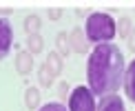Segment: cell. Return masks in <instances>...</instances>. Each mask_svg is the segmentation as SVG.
Listing matches in <instances>:
<instances>
[{
  "mask_svg": "<svg viewBox=\"0 0 135 111\" xmlns=\"http://www.w3.org/2000/svg\"><path fill=\"white\" fill-rule=\"evenodd\" d=\"M40 51H42V38H40V33L29 36V53H40Z\"/></svg>",
  "mask_w": 135,
  "mask_h": 111,
  "instance_id": "obj_13",
  "label": "cell"
},
{
  "mask_svg": "<svg viewBox=\"0 0 135 111\" xmlns=\"http://www.w3.org/2000/svg\"><path fill=\"white\" fill-rule=\"evenodd\" d=\"M60 13H62L60 9H51L49 11V18H60Z\"/></svg>",
  "mask_w": 135,
  "mask_h": 111,
  "instance_id": "obj_18",
  "label": "cell"
},
{
  "mask_svg": "<svg viewBox=\"0 0 135 111\" xmlns=\"http://www.w3.org/2000/svg\"><path fill=\"white\" fill-rule=\"evenodd\" d=\"M66 111H98L95 96L89 91V87H75L69 93V107Z\"/></svg>",
  "mask_w": 135,
  "mask_h": 111,
  "instance_id": "obj_3",
  "label": "cell"
},
{
  "mask_svg": "<svg viewBox=\"0 0 135 111\" xmlns=\"http://www.w3.org/2000/svg\"><path fill=\"white\" fill-rule=\"evenodd\" d=\"M98 111H126V104L124 100H122V96H104L100 98L98 102Z\"/></svg>",
  "mask_w": 135,
  "mask_h": 111,
  "instance_id": "obj_6",
  "label": "cell"
},
{
  "mask_svg": "<svg viewBox=\"0 0 135 111\" xmlns=\"http://www.w3.org/2000/svg\"><path fill=\"white\" fill-rule=\"evenodd\" d=\"M122 85H124L126 98L135 104V58L128 62V67L124 69V80H122Z\"/></svg>",
  "mask_w": 135,
  "mask_h": 111,
  "instance_id": "obj_5",
  "label": "cell"
},
{
  "mask_svg": "<svg viewBox=\"0 0 135 111\" xmlns=\"http://www.w3.org/2000/svg\"><path fill=\"white\" fill-rule=\"evenodd\" d=\"M13 44V29L7 18H0V60H4Z\"/></svg>",
  "mask_w": 135,
  "mask_h": 111,
  "instance_id": "obj_4",
  "label": "cell"
},
{
  "mask_svg": "<svg viewBox=\"0 0 135 111\" xmlns=\"http://www.w3.org/2000/svg\"><path fill=\"white\" fill-rule=\"evenodd\" d=\"M38 111H66V107L62 102H47V104H42Z\"/></svg>",
  "mask_w": 135,
  "mask_h": 111,
  "instance_id": "obj_15",
  "label": "cell"
},
{
  "mask_svg": "<svg viewBox=\"0 0 135 111\" xmlns=\"http://www.w3.org/2000/svg\"><path fill=\"white\" fill-rule=\"evenodd\" d=\"M124 80V53L113 42L95 44L86 60V82L93 96H113Z\"/></svg>",
  "mask_w": 135,
  "mask_h": 111,
  "instance_id": "obj_1",
  "label": "cell"
},
{
  "mask_svg": "<svg viewBox=\"0 0 135 111\" xmlns=\"http://www.w3.org/2000/svg\"><path fill=\"white\" fill-rule=\"evenodd\" d=\"M44 67H47V69L51 71V76L55 78L60 71H62V58H60L55 51H51V53H49V58H47V64H44Z\"/></svg>",
  "mask_w": 135,
  "mask_h": 111,
  "instance_id": "obj_9",
  "label": "cell"
},
{
  "mask_svg": "<svg viewBox=\"0 0 135 111\" xmlns=\"http://www.w3.org/2000/svg\"><path fill=\"white\" fill-rule=\"evenodd\" d=\"M51 78H53V76H51V71H49L47 67H40V85H42V87H49V85L53 82Z\"/></svg>",
  "mask_w": 135,
  "mask_h": 111,
  "instance_id": "obj_14",
  "label": "cell"
},
{
  "mask_svg": "<svg viewBox=\"0 0 135 111\" xmlns=\"http://www.w3.org/2000/svg\"><path fill=\"white\" fill-rule=\"evenodd\" d=\"M16 69H18L22 76L31 73L33 60H31V53H29V51H18V56H16Z\"/></svg>",
  "mask_w": 135,
  "mask_h": 111,
  "instance_id": "obj_8",
  "label": "cell"
},
{
  "mask_svg": "<svg viewBox=\"0 0 135 111\" xmlns=\"http://www.w3.org/2000/svg\"><path fill=\"white\" fill-rule=\"evenodd\" d=\"M38 100H40V91H38V87H29L27 89V107L31 111L38 109Z\"/></svg>",
  "mask_w": 135,
  "mask_h": 111,
  "instance_id": "obj_11",
  "label": "cell"
},
{
  "mask_svg": "<svg viewBox=\"0 0 135 111\" xmlns=\"http://www.w3.org/2000/svg\"><path fill=\"white\" fill-rule=\"evenodd\" d=\"M25 31L29 33V36H36V33L40 31V18H38V16H27V20H25Z\"/></svg>",
  "mask_w": 135,
  "mask_h": 111,
  "instance_id": "obj_10",
  "label": "cell"
},
{
  "mask_svg": "<svg viewBox=\"0 0 135 111\" xmlns=\"http://www.w3.org/2000/svg\"><path fill=\"white\" fill-rule=\"evenodd\" d=\"M58 44H60V49L66 53L69 51V47H66V33H58Z\"/></svg>",
  "mask_w": 135,
  "mask_h": 111,
  "instance_id": "obj_16",
  "label": "cell"
},
{
  "mask_svg": "<svg viewBox=\"0 0 135 111\" xmlns=\"http://www.w3.org/2000/svg\"><path fill=\"white\" fill-rule=\"evenodd\" d=\"M128 49H131V51H135V31L128 36Z\"/></svg>",
  "mask_w": 135,
  "mask_h": 111,
  "instance_id": "obj_17",
  "label": "cell"
},
{
  "mask_svg": "<svg viewBox=\"0 0 135 111\" xmlns=\"http://www.w3.org/2000/svg\"><path fill=\"white\" fill-rule=\"evenodd\" d=\"M71 49H73V51H78V53H84V51H86V49H89V40H86V36H84V31L82 29H73L71 31Z\"/></svg>",
  "mask_w": 135,
  "mask_h": 111,
  "instance_id": "obj_7",
  "label": "cell"
},
{
  "mask_svg": "<svg viewBox=\"0 0 135 111\" xmlns=\"http://www.w3.org/2000/svg\"><path fill=\"white\" fill-rule=\"evenodd\" d=\"M115 25H117V33H120L122 38H128V36H131V20H128L126 16H124V18H120Z\"/></svg>",
  "mask_w": 135,
  "mask_h": 111,
  "instance_id": "obj_12",
  "label": "cell"
},
{
  "mask_svg": "<svg viewBox=\"0 0 135 111\" xmlns=\"http://www.w3.org/2000/svg\"><path fill=\"white\" fill-rule=\"evenodd\" d=\"M84 36L89 42H98V44L111 42L117 36V25L106 11H93L84 22Z\"/></svg>",
  "mask_w": 135,
  "mask_h": 111,
  "instance_id": "obj_2",
  "label": "cell"
}]
</instances>
